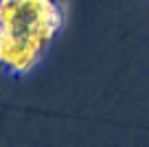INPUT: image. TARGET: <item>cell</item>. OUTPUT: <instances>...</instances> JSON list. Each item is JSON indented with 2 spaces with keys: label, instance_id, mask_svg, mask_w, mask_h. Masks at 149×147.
Instances as JSON below:
<instances>
[{
  "label": "cell",
  "instance_id": "cell-1",
  "mask_svg": "<svg viewBox=\"0 0 149 147\" xmlns=\"http://www.w3.org/2000/svg\"><path fill=\"white\" fill-rule=\"evenodd\" d=\"M66 22L64 0H0V64L26 75L40 64Z\"/></svg>",
  "mask_w": 149,
  "mask_h": 147
}]
</instances>
